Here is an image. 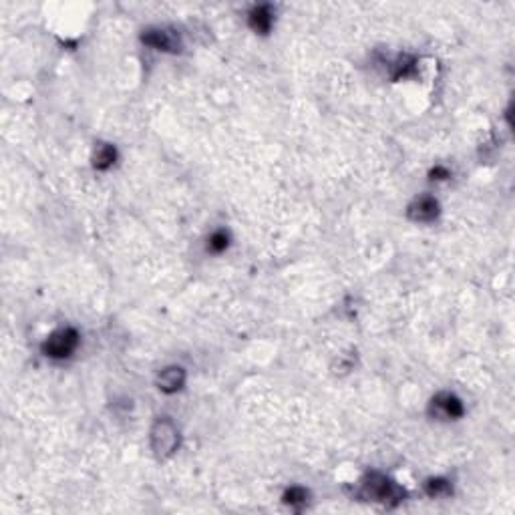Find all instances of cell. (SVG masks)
Wrapping results in <instances>:
<instances>
[{
	"instance_id": "obj_1",
	"label": "cell",
	"mask_w": 515,
	"mask_h": 515,
	"mask_svg": "<svg viewBox=\"0 0 515 515\" xmlns=\"http://www.w3.org/2000/svg\"><path fill=\"white\" fill-rule=\"evenodd\" d=\"M361 493H363V497L368 499V501H378V503H385L389 507L401 503L405 499V495H407V491L403 489V487H398L393 479H389L383 473H370V475H367L365 481H363Z\"/></svg>"
},
{
	"instance_id": "obj_2",
	"label": "cell",
	"mask_w": 515,
	"mask_h": 515,
	"mask_svg": "<svg viewBox=\"0 0 515 515\" xmlns=\"http://www.w3.org/2000/svg\"><path fill=\"white\" fill-rule=\"evenodd\" d=\"M179 447V431L170 417L157 418L151 427V449L159 459H168Z\"/></svg>"
},
{
	"instance_id": "obj_3",
	"label": "cell",
	"mask_w": 515,
	"mask_h": 515,
	"mask_svg": "<svg viewBox=\"0 0 515 515\" xmlns=\"http://www.w3.org/2000/svg\"><path fill=\"white\" fill-rule=\"evenodd\" d=\"M77 346H79V332L71 326H65L47 336V341L43 343V352L49 359L59 361V359H69L77 350Z\"/></svg>"
},
{
	"instance_id": "obj_4",
	"label": "cell",
	"mask_w": 515,
	"mask_h": 515,
	"mask_svg": "<svg viewBox=\"0 0 515 515\" xmlns=\"http://www.w3.org/2000/svg\"><path fill=\"white\" fill-rule=\"evenodd\" d=\"M141 41L151 49L163 50V52H179L181 50L179 34L172 28H148L141 34Z\"/></svg>"
},
{
	"instance_id": "obj_5",
	"label": "cell",
	"mask_w": 515,
	"mask_h": 515,
	"mask_svg": "<svg viewBox=\"0 0 515 515\" xmlns=\"http://www.w3.org/2000/svg\"><path fill=\"white\" fill-rule=\"evenodd\" d=\"M409 218L413 221H433L439 216V201L433 196H421L417 197L411 205H409Z\"/></svg>"
},
{
	"instance_id": "obj_6",
	"label": "cell",
	"mask_w": 515,
	"mask_h": 515,
	"mask_svg": "<svg viewBox=\"0 0 515 515\" xmlns=\"http://www.w3.org/2000/svg\"><path fill=\"white\" fill-rule=\"evenodd\" d=\"M248 23L250 28L260 32V34H268L274 25V10L270 4H258L250 10L248 14Z\"/></svg>"
},
{
	"instance_id": "obj_7",
	"label": "cell",
	"mask_w": 515,
	"mask_h": 515,
	"mask_svg": "<svg viewBox=\"0 0 515 515\" xmlns=\"http://www.w3.org/2000/svg\"><path fill=\"white\" fill-rule=\"evenodd\" d=\"M185 385V370L181 367H170L161 370V374L157 376V387L163 393L173 394L177 393L181 387Z\"/></svg>"
},
{
	"instance_id": "obj_8",
	"label": "cell",
	"mask_w": 515,
	"mask_h": 515,
	"mask_svg": "<svg viewBox=\"0 0 515 515\" xmlns=\"http://www.w3.org/2000/svg\"><path fill=\"white\" fill-rule=\"evenodd\" d=\"M433 405L441 411L445 417L449 418H459L463 417V413H465L463 403H461L455 394L451 393L437 394V396L433 398Z\"/></svg>"
},
{
	"instance_id": "obj_9",
	"label": "cell",
	"mask_w": 515,
	"mask_h": 515,
	"mask_svg": "<svg viewBox=\"0 0 515 515\" xmlns=\"http://www.w3.org/2000/svg\"><path fill=\"white\" fill-rule=\"evenodd\" d=\"M117 161V149L109 143H101L95 149V155H93V165L99 172H107L109 168H113V163Z\"/></svg>"
},
{
	"instance_id": "obj_10",
	"label": "cell",
	"mask_w": 515,
	"mask_h": 515,
	"mask_svg": "<svg viewBox=\"0 0 515 515\" xmlns=\"http://www.w3.org/2000/svg\"><path fill=\"white\" fill-rule=\"evenodd\" d=\"M415 65L417 61L411 57H398L393 65V79H409L415 74Z\"/></svg>"
},
{
	"instance_id": "obj_11",
	"label": "cell",
	"mask_w": 515,
	"mask_h": 515,
	"mask_svg": "<svg viewBox=\"0 0 515 515\" xmlns=\"http://www.w3.org/2000/svg\"><path fill=\"white\" fill-rule=\"evenodd\" d=\"M284 501L288 505L296 507V509H300V507H304L308 503V491L304 489V487H290V489L284 493Z\"/></svg>"
},
{
	"instance_id": "obj_12",
	"label": "cell",
	"mask_w": 515,
	"mask_h": 515,
	"mask_svg": "<svg viewBox=\"0 0 515 515\" xmlns=\"http://www.w3.org/2000/svg\"><path fill=\"white\" fill-rule=\"evenodd\" d=\"M228 245H230V236H228V232H223V230L214 232V234L210 236V240H208V250H210V252H214V254H221V252H225V250H228Z\"/></svg>"
},
{
	"instance_id": "obj_13",
	"label": "cell",
	"mask_w": 515,
	"mask_h": 515,
	"mask_svg": "<svg viewBox=\"0 0 515 515\" xmlns=\"http://www.w3.org/2000/svg\"><path fill=\"white\" fill-rule=\"evenodd\" d=\"M425 489H427V493L431 497H439V495H447L451 491V485L445 479H429L427 485H425Z\"/></svg>"
},
{
	"instance_id": "obj_14",
	"label": "cell",
	"mask_w": 515,
	"mask_h": 515,
	"mask_svg": "<svg viewBox=\"0 0 515 515\" xmlns=\"http://www.w3.org/2000/svg\"><path fill=\"white\" fill-rule=\"evenodd\" d=\"M431 175H433V179H447L451 173H449V170H445V168H435V170L431 172Z\"/></svg>"
}]
</instances>
